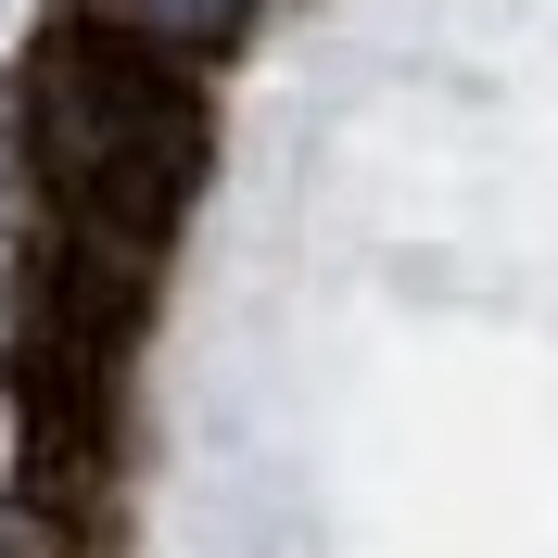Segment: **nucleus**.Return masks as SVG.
<instances>
[{"label": "nucleus", "instance_id": "1", "mask_svg": "<svg viewBox=\"0 0 558 558\" xmlns=\"http://www.w3.org/2000/svg\"><path fill=\"white\" fill-rule=\"evenodd\" d=\"M128 13H153V26H178V38H191V26H229L242 0H128Z\"/></svg>", "mask_w": 558, "mask_h": 558}]
</instances>
